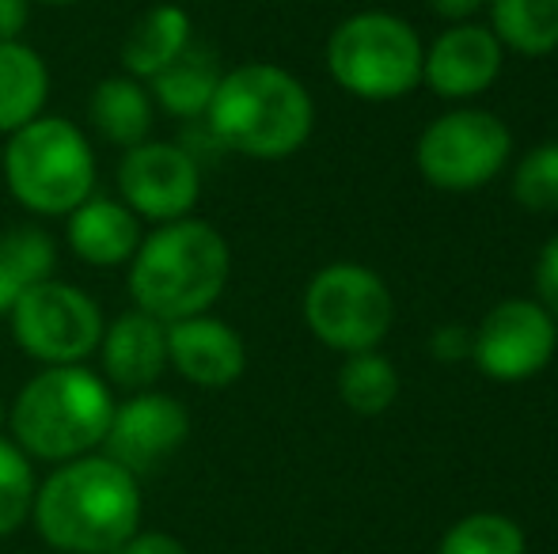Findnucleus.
<instances>
[{"mask_svg": "<svg viewBox=\"0 0 558 554\" xmlns=\"http://www.w3.org/2000/svg\"><path fill=\"white\" fill-rule=\"evenodd\" d=\"M141 479L104 452L58 464L35 490V520L46 547L65 554H118L141 532Z\"/></svg>", "mask_w": 558, "mask_h": 554, "instance_id": "obj_1", "label": "nucleus"}, {"mask_svg": "<svg viewBox=\"0 0 558 554\" xmlns=\"http://www.w3.org/2000/svg\"><path fill=\"white\" fill-rule=\"evenodd\" d=\"M125 267H130L125 288L133 308L160 323H175L186 316H202L221 300L232 274V251L214 224L183 217L156 224L148 236H141Z\"/></svg>", "mask_w": 558, "mask_h": 554, "instance_id": "obj_2", "label": "nucleus"}, {"mask_svg": "<svg viewBox=\"0 0 558 554\" xmlns=\"http://www.w3.org/2000/svg\"><path fill=\"white\" fill-rule=\"evenodd\" d=\"M114 387L88 365H43L8 407L12 441L38 464H65L104 448Z\"/></svg>", "mask_w": 558, "mask_h": 554, "instance_id": "obj_3", "label": "nucleus"}, {"mask_svg": "<svg viewBox=\"0 0 558 554\" xmlns=\"http://www.w3.org/2000/svg\"><path fill=\"white\" fill-rule=\"evenodd\" d=\"M206 126L228 152L251 160H286L316 126V103L308 88L281 65L247 61L221 76Z\"/></svg>", "mask_w": 558, "mask_h": 554, "instance_id": "obj_4", "label": "nucleus"}, {"mask_svg": "<svg viewBox=\"0 0 558 554\" xmlns=\"http://www.w3.org/2000/svg\"><path fill=\"white\" fill-rule=\"evenodd\" d=\"M8 194L35 217H69L96 194V148L76 122L38 114L4 145Z\"/></svg>", "mask_w": 558, "mask_h": 554, "instance_id": "obj_5", "label": "nucleus"}, {"mask_svg": "<svg viewBox=\"0 0 558 554\" xmlns=\"http://www.w3.org/2000/svg\"><path fill=\"white\" fill-rule=\"evenodd\" d=\"M422 61L426 53L414 27L388 12H357L327 38V69L335 84L368 103L399 99L418 88Z\"/></svg>", "mask_w": 558, "mask_h": 554, "instance_id": "obj_6", "label": "nucleus"}, {"mask_svg": "<svg viewBox=\"0 0 558 554\" xmlns=\"http://www.w3.org/2000/svg\"><path fill=\"white\" fill-rule=\"evenodd\" d=\"M12 338L38 365H88L104 342V308L92 293L61 278L38 281L8 311Z\"/></svg>", "mask_w": 558, "mask_h": 554, "instance_id": "obj_7", "label": "nucleus"}, {"mask_svg": "<svg viewBox=\"0 0 558 554\" xmlns=\"http://www.w3.org/2000/svg\"><path fill=\"white\" fill-rule=\"evenodd\" d=\"M391 316H396V304L388 285L380 274L357 262L324 267L304 288L308 331L342 354H365L380 346V338L391 331Z\"/></svg>", "mask_w": 558, "mask_h": 554, "instance_id": "obj_8", "label": "nucleus"}, {"mask_svg": "<svg viewBox=\"0 0 558 554\" xmlns=\"http://www.w3.org/2000/svg\"><path fill=\"white\" fill-rule=\"evenodd\" d=\"M509 148L513 137L498 114L452 111L426 126L418 140V168L441 190H478L506 168Z\"/></svg>", "mask_w": 558, "mask_h": 554, "instance_id": "obj_9", "label": "nucleus"}, {"mask_svg": "<svg viewBox=\"0 0 558 554\" xmlns=\"http://www.w3.org/2000/svg\"><path fill=\"white\" fill-rule=\"evenodd\" d=\"M118 201L137 221L168 224L194 213L202 198V168L191 148L175 140H141L118 163Z\"/></svg>", "mask_w": 558, "mask_h": 554, "instance_id": "obj_10", "label": "nucleus"}, {"mask_svg": "<svg viewBox=\"0 0 558 554\" xmlns=\"http://www.w3.org/2000/svg\"><path fill=\"white\" fill-rule=\"evenodd\" d=\"M558 346L555 316L536 300H506L478 323L471 357L490 380L521 384L547 369Z\"/></svg>", "mask_w": 558, "mask_h": 554, "instance_id": "obj_11", "label": "nucleus"}, {"mask_svg": "<svg viewBox=\"0 0 558 554\" xmlns=\"http://www.w3.org/2000/svg\"><path fill=\"white\" fill-rule=\"evenodd\" d=\"M191 436V415L168 392H133L125 403H114L111 426L104 436V456L122 464L130 475L160 471Z\"/></svg>", "mask_w": 558, "mask_h": 554, "instance_id": "obj_12", "label": "nucleus"}, {"mask_svg": "<svg viewBox=\"0 0 558 554\" xmlns=\"http://www.w3.org/2000/svg\"><path fill=\"white\" fill-rule=\"evenodd\" d=\"M168 369H175L194 387H228L247 369V346L240 331L225 319L186 316L168 323Z\"/></svg>", "mask_w": 558, "mask_h": 554, "instance_id": "obj_13", "label": "nucleus"}, {"mask_svg": "<svg viewBox=\"0 0 558 554\" xmlns=\"http://www.w3.org/2000/svg\"><path fill=\"white\" fill-rule=\"evenodd\" d=\"M498 73L501 42L494 38V30L475 27V23H460V27L445 30L422 61V81L445 99L478 96L498 81Z\"/></svg>", "mask_w": 558, "mask_h": 554, "instance_id": "obj_14", "label": "nucleus"}, {"mask_svg": "<svg viewBox=\"0 0 558 554\" xmlns=\"http://www.w3.org/2000/svg\"><path fill=\"white\" fill-rule=\"evenodd\" d=\"M99 377L122 392H148L168 369V323L145 316V311H125L104 327L99 342Z\"/></svg>", "mask_w": 558, "mask_h": 554, "instance_id": "obj_15", "label": "nucleus"}, {"mask_svg": "<svg viewBox=\"0 0 558 554\" xmlns=\"http://www.w3.org/2000/svg\"><path fill=\"white\" fill-rule=\"evenodd\" d=\"M69 251L96 270H114L133 259L141 244V221L107 194L84 198L73 213L65 217Z\"/></svg>", "mask_w": 558, "mask_h": 554, "instance_id": "obj_16", "label": "nucleus"}, {"mask_svg": "<svg viewBox=\"0 0 558 554\" xmlns=\"http://www.w3.org/2000/svg\"><path fill=\"white\" fill-rule=\"evenodd\" d=\"M191 42H194V20L186 15V8L163 0V4L145 8V12L130 23L118 58H122L125 76L148 84L156 73H163V69H168Z\"/></svg>", "mask_w": 558, "mask_h": 554, "instance_id": "obj_17", "label": "nucleus"}, {"mask_svg": "<svg viewBox=\"0 0 558 554\" xmlns=\"http://www.w3.org/2000/svg\"><path fill=\"white\" fill-rule=\"evenodd\" d=\"M156 103L148 96L145 81H133V76H107L92 88L88 99V122L107 145L125 148L141 145L153 134Z\"/></svg>", "mask_w": 558, "mask_h": 554, "instance_id": "obj_18", "label": "nucleus"}, {"mask_svg": "<svg viewBox=\"0 0 558 554\" xmlns=\"http://www.w3.org/2000/svg\"><path fill=\"white\" fill-rule=\"evenodd\" d=\"M46 99H50V69L43 53L23 38L0 42V137L46 114Z\"/></svg>", "mask_w": 558, "mask_h": 554, "instance_id": "obj_19", "label": "nucleus"}, {"mask_svg": "<svg viewBox=\"0 0 558 554\" xmlns=\"http://www.w3.org/2000/svg\"><path fill=\"white\" fill-rule=\"evenodd\" d=\"M225 69L206 46H186L175 61H171L163 73H156L148 81V96L160 111H168L171 119H206L209 103H214V91L221 84Z\"/></svg>", "mask_w": 558, "mask_h": 554, "instance_id": "obj_20", "label": "nucleus"}, {"mask_svg": "<svg viewBox=\"0 0 558 554\" xmlns=\"http://www.w3.org/2000/svg\"><path fill=\"white\" fill-rule=\"evenodd\" d=\"M53 270H58V244L46 229L20 224L0 232V319H8L15 300L38 281L53 278Z\"/></svg>", "mask_w": 558, "mask_h": 554, "instance_id": "obj_21", "label": "nucleus"}, {"mask_svg": "<svg viewBox=\"0 0 558 554\" xmlns=\"http://www.w3.org/2000/svg\"><path fill=\"white\" fill-rule=\"evenodd\" d=\"M494 20V38L509 50L539 53L558 50V0H486Z\"/></svg>", "mask_w": 558, "mask_h": 554, "instance_id": "obj_22", "label": "nucleus"}, {"mask_svg": "<svg viewBox=\"0 0 558 554\" xmlns=\"http://www.w3.org/2000/svg\"><path fill=\"white\" fill-rule=\"evenodd\" d=\"M338 395L357 415H384L399 395V372L376 349L365 354H345V365L338 372Z\"/></svg>", "mask_w": 558, "mask_h": 554, "instance_id": "obj_23", "label": "nucleus"}, {"mask_svg": "<svg viewBox=\"0 0 558 554\" xmlns=\"http://www.w3.org/2000/svg\"><path fill=\"white\" fill-rule=\"evenodd\" d=\"M35 490H38L35 459L12 436L0 433V540L15 535L31 520Z\"/></svg>", "mask_w": 558, "mask_h": 554, "instance_id": "obj_24", "label": "nucleus"}, {"mask_svg": "<svg viewBox=\"0 0 558 554\" xmlns=\"http://www.w3.org/2000/svg\"><path fill=\"white\" fill-rule=\"evenodd\" d=\"M437 554H524V532L501 513H471L448 528Z\"/></svg>", "mask_w": 558, "mask_h": 554, "instance_id": "obj_25", "label": "nucleus"}, {"mask_svg": "<svg viewBox=\"0 0 558 554\" xmlns=\"http://www.w3.org/2000/svg\"><path fill=\"white\" fill-rule=\"evenodd\" d=\"M513 194L532 213H551L558 209V140L532 148L513 175Z\"/></svg>", "mask_w": 558, "mask_h": 554, "instance_id": "obj_26", "label": "nucleus"}, {"mask_svg": "<svg viewBox=\"0 0 558 554\" xmlns=\"http://www.w3.org/2000/svg\"><path fill=\"white\" fill-rule=\"evenodd\" d=\"M536 293L551 316H558V236L547 239V247L536 259Z\"/></svg>", "mask_w": 558, "mask_h": 554, "instance_id": "obj_27", "label": "nucleus"}, {"mask_svg": "<svg viewBox=\"0 0 558 554\" xmlns=\"http://www.w3.org/2000/svg\"><path fill=\"white\" fill-rule=\"evenodd\" d=\"M471 342H475V331L468 327H441L434 331V357L437 361H463L471 357Z\"/></svg>", "mask_w": 558, "mask_h": 554, "instance_id": "obj_28", "label": "nucleus"}, {"mask_svg": "<svg viewBox=\"0 0 558 554\" xmlns=\"http://www.w3.org/2000/svg\"><path fill=\"white\" fill-rule=\"evenodd\" d=\"M118 554H191V547L171 532H137Z\"/></svg>", "mask_w": 558, "mask_h": 554, "instance_id": "obj_29", "label": "nucleus"}, {"mask_svg": "<svg viewBox=\"0 0 558 554\" xmlns=\"http://www.w3.org/2000/svg\"><path fill=\"white\" fill-rule=\"evenodd\" d=\"M31 0H0V42H15L27 30Z\"/></svg>", "mask_w": 558, "mask_h": 554, "instance_id": "obj_30", "label": "nucleus"}, {"mask_svg": "<svg viewBox=\"0 0 558 554\" xmlns=\"http://www.w3.org/2000/svg\"><path fill=\"white\" fill-rule=\"evenodd\" d=\"M429 4H434V12L441 15V20L463 23V20H471V15L486 4V0H429Z\"/></svg>", "mask_w": 558, "mask_h": 554, "instance_id": "obj_31", "label": "nucleus"}, {"mask_svg": "<svg viewBox=\"0 0 558 554\" xmlns=\"http://www.w3.org/2000/svg\"><path fill=\"white\" fill-rule=\"evenodd\" d=\"M38 4H53V8H65V4H76V0H38Z\"/></svg>", "mask_w": 558, "mask_h": 554, "instance_id": "obj_32", "label": "nucleus"}, {"mask_svg": "<svg viewBox=\"0 0 558 554\" xmlns=\"http://www.w3.org/2000/svg\"><path fill=\"white\" fill-rule=\"evenodd\" d=\"M4 421H8V407H4V395H0V429H4Z\"/></svg>", "mask_w": 558, "mask_h": 554, "instance_id": "obj_33", "label": "nucleus"}, {"mask_svg": "<svg viewBox=\"0 0 558 554\" xmlns=\"http://www.w3.org/2000/svg\"><path fill=\"white\" fill-rule=\"evenodd\" d=\"M53 554H65V551H53Z\"/></svg>", "mask_w": 558, "mask_h": 554, "instance_id": "obj_34", "label": "nucleus"}]
</instances>
